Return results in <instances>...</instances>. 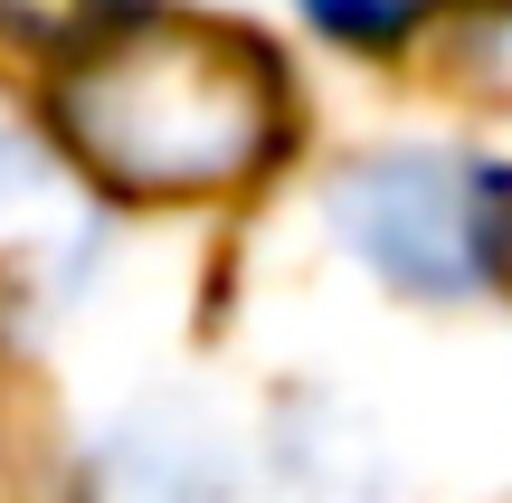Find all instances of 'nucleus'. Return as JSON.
<instances>
[{
	"instance_id": "obj_1",
	"label": "nucleus",
	"mask_w": 512,
	"mask_h": 503,
	"mask_svg": "<svg viewBox=\"0 0 512 503\" xmlns=\"http://www.w3.org/2000/svg\"><path fill=\"white\" fill-rule=\"evenodd\" d=\"M294 133L285 57L238 19L200 10H124L67 48L57 143L76 181L114 200H219L275 171Z\"/></svg>"
},
{
	"instance_id": "obj_2",
	"label": "nucleus",
	"mask_w": 512,
	"mask_h": 503,
	"mask_svg": "<svg viewBox=\"0 0 512 503\" xmlns=\"http://www.w3.org/2000/svg\"><path fill=\"white\" fill-rule=\"evenodd\" d=\"M494 190L503 171H475L456 152H370L332 181V228L399 295H484L503 285Z\"/></svg>"
},
{
	"instance_id": "obj_3",
	"label": "nucleus",
	"mask_w": 512,
	"mask_h": 503,
	"mask_svg": "<svg viewBox=\"0 0 512 503\" xmlns=\"http://www.w3.org/2000/svg\"><path fill=\"white\" fill-rule=\"evenodd\" d=\"M86 190H76V162L0 133V285H67L86 266Z\"/></svg>"
},
{
	"instance_id": "obj_4",
	"label": "nucleus",
	"mask_w": 512,
	"mask_h": 503,
	"mask_svg": "<svg viewBox=\"0 0 512 503\" xmlns=\"http://www.w3.org/2000/svg\"><path fill=\"white\" fill-rule=\"evenodd\" d=\"M437 67H446V86L484 95V105H512V0H446Z\"/></svg>"
},
{
	"instance_id": "obj_5",
	"label": "nucleus",
	"mask_w": 512,
	"mask_h": 503,
	"mask_svg": "<svg viewBox=\"0 0 512 503\" xmlns=\"http://www.w3.org/2000/svg\"><path fill=\"white\" fill-rule=\"evenodd\" d=\"M0 503H76V475L48 437V409L0 399Z\"/></svg>"
},
{
	"instance_id": "obj_6",
	"label": "nucleus",
	"mask_w": 512,
	"mask_h": 503,
	"mask_svg": "<svg viewBox=\"0 0 512 503\" xmlns=\"http://www.w3.org/2000/svg\"><path fill=\"white\" fill-rule=\"evenodd\" d=\"M133 0H0V29L19 48H86L105 19H124Z\"/></svg>"
}]
</instances>
